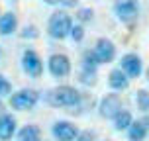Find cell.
Wrapping results in <instances>:
<instances>
[{
	"instance_id": "obj_17",
	"label": "cell",
	"mask_w": 149,
	"mask_h": 141,
	"mask_svg": "<svg viewBox=\"0 0 149 141\" xmlns=\"http://www.w3.org/2000/svg\"><path fill=\"white\" fill-rule=\"evenodd\" d=\"M100 67V61L96 59V55L92 49H86L82 53V71H90V73H96Z\"/></svg>"
},
{
	"instance_id": "obj_29",
	"label": "cell",
	"mask_w": 149,
	"mask_h": 141,
	"mask_svg": "<svg viewBox=\"0 0 149 141\" xmlns=\"http://www.w3.org/2000/svg\"><path fill=\"white\" fill-rule=\"evenodd\" d=\"M10 2H18V0H10Z\"/></svg>"
},
{
	"instance_id": "obj_3",
	"label": "cell",
	"mask_w": 149,
	"mask_h": 141,
	"mask_svg": "<svg viewBox=\"0 0 149 141\" xmlns=\"http://www.w3.org/2000/svg\"><path fill=\"white\" fill-rule=\"evenodd\" d=\"M39 102V92L33 88H22L18 92H12L10 94V106L18 112H28L33 110Z\"/></svg>"
},
{
	"instance_id": "obj_11",
	"label": "cell",
	"mask_w": 149,
	"mask_h": 141,
	"mask_svg": "<svg viewBox=\"0 0 149 141\" xmlns=\"http://www.w3.org/2000/svg\"><path fill=\"white\" fill-rule=\"evenodd\" d=\"M16 133V118L10 114L0 116V141H10Z\"/></svg>"
},
{
	"instance_id": "obj_1",
	"label": "cell",
	"mask_w": 149,
	"mask_h": 141,
	"mask_svg": "<svg viewBox=\"0 0 149 141\" xmlns=\"http://www.w3.org/2000/svg\"><path fill=\"white\" fill-rule=\"evenodd\" d=\"M43 100L53 108H77L82 102V94L71 84H59L43 94Z\"/></svg>"
},
{
	"instance_id": "obj_15",
	"label": "cell",
	"mask_w": 149,
	"mask_h": 141,
	"mask_svg": "<svg viewBox=\"0 0 149 141\" xmlns=\"http://www.w3.org/2000/svg\"><path fill=\"white\" fill-rule=\"evenodd\" d=\"M147 129H145V126H143L141 122L137 119V122H132V126L127 127V139L130 141H143L145 137H147Z\"/></svg>"
},
{
	"instance_id": "obj_28",
	"label": "cell",
	"mask_w": 149,
	"mask_h": 141,
	"mask_svg": "<svg viewBox=\"0 0 149 141\" xmlns=\"http://www.w3.org/2000/svg\"><path fill=\"white\" fill-rule=\"evenodd\" d=\"M145 74H147V81H149V67H147V73H145Z\"/></svg>"
},
{
	"instance_id": "obj_21",
	"label": "cell",
	"mask_w": 149,
	"mask_h": 141,
	"mask_svg": "<svg viewBox=\"0 0 149 141\" xmlns=\"http://www.w3.org/2000/svg\"><path fill=\"white\" fill-rule=\"evenodd\" d=\"M69 37L73 39L74 43L82 41V39H84V26H82V24L73 22V28H71V31H69Z\"/></svg>"
},
{
	"instance_id": "obj_2",
	"label": "cell",
	"mask_w": 149,
	"mask_h": 141,
	"mask_svg": "<svg viewBox=\"0 0 149 141\" xmlns=\"http://www.w3.org/2000/svg\"><path fill=\"white\" fill-rule=\"evenodd\" d=\"M73 28V16L69 14L67 10H57L49 16V22H47V33L53 39H67L69 31Z\"/></svg>"
},
{
	"instance_id": "obj_13",
	"label": "cell",
	"mask_w": 149,
	"mask_h": 141,
	"mask_svg": "<svg viewBox=\"0 0 149 141\" xmlns=\"http://www.w3.org/2000/svg\"><path fill=\"white\" fill-rule=\"evenodd\" d=\"M16 30H18V16L14 12L0 14V35H12Z\"/></svg>"
},
{
	"instance_id": "obj_20",
	"label": "cell",
	"mask_w": 149,
	"mask_h": 141,
	"mask_svg": "<svg viewBox=\"0 0 149 141\" xmlns=\"http://www.w3.org/2000/svg\"><path fill=\"white\" fill-rule=\"evenodd\" d=\"M20 37L22 39H37L39 37V28H37L36 24H26L20 31Z\"/></svg>"
},
{
	"instance_id": "obj_7",
	"label": "cell",
	"mask_w": 149,
	"mask_h": 141,
	"mask_svg": "<svg viewBox=\"0 0 149 141\" xmlns=\"http://www.w3.org/2000/svg\"><path fill=\"white\" fill-rule=\"evenodd\" d=\"M120 110H122V98H120V94L110 92V94L102 96V100L98 102V114H100V118H104V119H114V116Z\"/></svg>"
},
{
	"instance_id": "obj_30",
	"label": "cell",
	"mask_w": 149,
	"mask_h": 141,
	"mask_svg": "<svg viewBox=\"0 0 149 141\" xmlns=\"http://www.w3.org/2000/svg\"><path fill=\"white\" fill-rule=\"evenodd\" d=\"M0 55H2V49H0Z\"/></svg>"
},
{
	"instance_id": "obj_10",
	"label": "cell",
	"mask_w": 149,
	"mask_h": 141,
	"mask_svg": "<svg viewBox=\"0 0 149 141\" xmlns=\"http://www.w3.org/2000/svg\"><path fill=\"white\" fill-rule=\"evenodd\" d=\"M51 133L57 141H74L79 135V127L71 122H67V119H59V122L53 124Z\"/></svg>"
},
{
	"instance_id": "obj_16",
	"label": "cell",
	"mask_w": 149,
	"mask_h": 141,
	"mask_svg": "<svg viewBox=\"0 0 149 141\" xmlns=\"http://www.w3.org/2000/svg\"><path fill=\"white\" fill-rule=\"evenodd\" d=\"M132 122H134L132 114L122 108V110L114 116V129H116V131H124V129H127V127L132 126Z\"/></svg>"
},
{
	"instance_id": "obj_19",
	"label": "cell",
	"mask_w": 149,
	"mask_h": 141,
	"mask_svg": "<svg viewBox=\"0 0 149 141\" xmlns=\"http://www.w3.org/2000/svg\"><path fill=\"white\" fill-rule=\"evenodd\" d=\"M92 18H94V10L92 8H79L77 14H74V22L84 26V24L92 22Z\"/></svg>"
},
{
	"instance_id": "obj_23",
	"label": "cell",
	"mask_w": 149,
	"mask_h": 141,
	"mask_svg": "<svg viewBox=\"0 0 149 141\" xmlns=\"http://www.w3.org/2000/svg\"><path fill=\"white\" fill-rule=\"evenodd\" d=\"M12 94V82L4 74H0V98H6Z\"/></svg>"
},
{
	"instance_id": "obj_25",
	"label": "cell",
	"mask_w": 149,
	"mask_h": 141,
	"mask_svg": "<svg viewBox=\"0 0 149 141\" xmlns=\"http://www.w3.org/2000/svg\"><path fill=\"white\" fill-rule=\"evenodd\" d=\"M94 139H96V133L86 129V131H79V135H77L74 141H94Z\"/></svg>"
},
{
	"instance_id": "obj_24",
	"label": "cell",
	"mask_w": 149,
	"mask_h": 141,
	"mask_svg": "<svg viewBox=\"0 0 149 141\" xmlns=\"http://www.w3.org/2000/svg\"><path fill=\"white\" fill-rule=\"evenodd\" d=\"M81 82L86 86H94L96 84V73H90V71H81Z\"/></svg>"
},
{
	"instance_id": "obj_5",
	"label": "cell",
	"mask_w": 149,
	"mask_h": 141,
	"mask_svg": "<svg viewBox=\"0 0 149 141\" xmlns=\"http://www.w3.org/2000/svg\"><path fill=\"white\" fill-rule=\"evenodd\" d=\"M22 69L28 76L39 78V76L43 74V61H41V57H39L33 49L28 47V49H24V53H22Z\"/></svg>"
},
{
	"instance_id": "obj_8",
	"label": "cell",
	"mask_w": 149,
	"mask_h": 141,
	"mask_svg": "<svg viewBox=\"0 0 149 141\" xmlns=\"http://www.w3.org/2000/svg\"><path fill=\"white\" fill-rule=\"evenodd\" d=\"M120 69L127 74V78H137L143 73V61L137 53H126L120 59Z\"/></svg>"
},
{
	"instance_id": "obj_26",
	"label": "cell",
	"mask_w": 149,
	"mask_h": 141,
	"mask_svg": "<svg viewBox=\"0 0 149 141\" xmlns=\"http://www.w3.org/2000/svg\"><path fill=\"white\" fill-rule=\"evenodd\" d=\"M139 122H141L143 126H145V129H147V131H149V116H147V114H145V116H143V118L139 119Z\"/></svg>"
},
{
	"instance_id": "obj_14",
	"label": "cell",
	"mask_w": 149,
	"mask_h": 141,
	"mask_svg": "<svg viewBox=\"0 0 149 141\" xmlns=\"http://www.w3.org/2000/svg\"><path fill=\"white\" fill-rule=\"evenodd\" d=\"M16 139L18 141H41V129L36 124H28L18 131Z\"/></svg>"
},
{
	"instance_id": "obj_18",
	"label": "cell",
	"mask_w": 149,
	"mask_h": 141,
	"mask_svg": "<svg viewBox=\"0 0 149 141\" xmlns=\"http://www.w3.org/2000/svg\"><path fill=\"white\" fill-rule=\"evenodd\" d=\"M135 104L143 114H149V92L145 88H139L135 92Z\"/></svg>"
},
{
	"instance_id": "obj_27",
	"label": "cell",
	"mask_w": 149,
	"mask_h": 141,
	"mask_svg": "<svg viewBox=\"0 0 149 141\" xmlns=\"http://www.w3.org/2000/svg\"><path fill=\"white\" fill-rule=\"evenodd\" d=\"M4 110V104H2V98H0V112Z\"/></svg>"
},
{
	"instance_id": "obj_6",
	"label": "cell",
	"mask_w": 149,
	"mask_h": 141,
	"mask_svg": "<svg viewBox=\"0 0 149 141\" xmlns=\"http://www.w3.org/2000/svg\"><path fill=\"white\" fill-rule=\"evenodd\" d=\"M47 69H49L51 76H55V78L69 76L71 74V59L65 53H53L47 59Z\"/></svg>"
},
{
	"instance_id": "obj_22",
	"label": "cell",
	"mask_w": 149,
	"mask_h": 141,
	"mask_svg": "<svg viewBox=\"0 0 149 141\" xmlns=\"http://www.w3.org/2000/svg\"><path fill=\"white\" fill-rule=\"evenodd\" d=\"M43 2L49 4V6H63V10L79 6V0H43Z\"/></svg>"
},
{
	"instance_id": "obj_4",
	"label": "cell",
	"mask_w": 149,
	"mask_h": 141,
	"mask_svg": "<svg viewBox=\"0 0 149 141\" xmlns=\"http://www.w3.org/2000/svg\"><path fill=\"white\" fill-rule=\"evenodd\" d=\"M114 14L118 16L120 22L132 24L139 16V4H137V0H116L114 2Z\"/></svg>"
},
{
	"instance_id": "obj_9",
	"label": "cell",
	"mask_w": 149,
	"mask_h": 141,
	"mask_svg": "<svg viewBox=\"0 0 149 141\" xmlns=\"http://www.w3.org/2000/svg\"><path fill=\"white\" fill-rule=\"evenodd\" d=\"M92 51L96 55V59L100 61V65L112 63V61L116 59V45H114V41L108 39V37H98Z\"/></svg>"
},
{
	"instance_id": "obj_31",
	"label": "cell",
	"mask_w": 149,
	"mask_h": 141,
	"mask_svg": "<svg viewBox=\"0 0 149 141\" xmlns=\"http://www.w3.org/2000/svg\"><path fill=\"white\" fill-rule=\"evenodd\" d=\"M0 14H2V10H0Z\"/></svg>"
},
{
	"instance_id": "obj_12",
	"label": "cell",
	"mask_w": 149,
	"mask_h": 141,
	"mask_svg": "<svg viewBox=\"0 0 149 141\" xmlns=\"http://www.w3.org/2000/svg\"><path fill=\"white\" fill-rule=\"evenodd\" d=\"M108 84H110L112 90H126L130 86V78L127 74L122 71V69H112L110 74H108Z\"/></svg>"
}]
</instances>
